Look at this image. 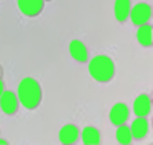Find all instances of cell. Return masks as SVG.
I'll list each match as a JSON object with an SVG mask.
<instances>
[{
	"instance_id": "cell-1",
	"label": "cell",
	"mask_w": 153,
	"mask_h": 145,
	"mask_svg": "<svg viewBox=\"0 0 153 145\" xmlns=\"http://www.w3.org/2000/svg\"><path fill=\"white\" fill-rule=\"evenodd\" d=\"M17 96L22 104V107L26 110H35L42 104L43 99V89L35 78L32 76H25L20 80L17 86Z\"/></svg>"
},
{
	"instance_id": "cell-2",
	"label": "cell",
	"mask_w": 153,
	"mask_h": 145,
	"mask_svg": "<svg viewBox=\"0 0 153 145\" xmlns=\"http://www.w3.org/2000/svg\"><path fill=\"white\" fill-rule=\"evenodd\" d=\"M87 70L92 80L97 83H110L115 76V61L109 55H95L92 60L87 61Z\"/></svg>"
},
{
	"instance_id": "cell-3",
	"label": "cell",
	"mask_w": 153,
	"mask_h": 145,
	"mask_svg": "<svg viewBox=\"0 0 153 145\" xmlns=\"http://www.w3.org/2000/svg\"><path fill=\"white\" fill-rule=\"evenodd\" d=\"M152 6L150 3L147 2H139L136 5L132 6L130 9V14H129V18L132 20V23L135 26H141V24H146V23H150L152 20Z\"/></svg>"
},
{
	"instance_id": "cell-4",
	"label": "cell",
	"mask_w": 153,
	"mask_h": 145,
	"mask_svg": "<svg viewBox=\"0 0 153 145\" xmlns=\"http://www.w3.org/2000/svg\"><path fill=\"white\" fill-rule=\"evenodd\" d=\"M19 107H20V101H19L17 93L5 89V92L0 96V110L8 116H12L19 112Z\"/></svg>"
},
{
	"instance_id": "cell-5",
	"label": "cell",
	"mask_w": 153,
	"mask_h": 145,
	"mask_svg": "<svg viewBox=\"0 0 153 145\" xmlns=\"http://www.w3.org/2000/svg\"><path fill=\"white\" fill-rule=\"evenodd\" d=\"M45 3V0H17V8L25 17L34 18L43 12Z\"/></svg>"
},
{
	"instance_id": "cell-6",
	"label": "cell",
	"mask_w": 153,
	"mask_h": 145,
	"mask_svg": "<svg viewBox=\"0 0 153 145\" xmlns=\"http://www.w3.org/2000/svg\"><path fill=\"white\" fill-rule=\"evenodd\" d=\"M130 118V109L126 102H117L112 105V109L109 112V121L110 124H113L115 127L126 124Z\"/></svg>"
},
{
	"instance_id": "cell-7",
	"label": "cell",
	"mask_w": 153,
	"mask_h": 145,
	"mask_svg": "<svg viewBox=\"0 0 153 145\" xmlns=\"http://www.w3.org/2000/svg\"><path fill=\"white\" fill-rule=\"evenodd\" d=\"M58 139L63 145H74L80 139V128L75 124H65L58 131Z\"/></svg>"
},
{
	"instance_id": "cell-8",
	"label": "cell",
	"mask_w": 153,
	"mask_h": 145,
	"mask_svg": "<svg viewBox=\"0 0 153 145\" xmlns=\"http://www.w3.org/2000/svg\"><path fill=\"white\" fill-rule=\"evenodd\" d=\"M68 49H69L71 57L75 61H78V63H87L89 61V49L81 40H78V38L71 40Z\"/></svg>"
},
{
	"instance_id": "cell-9",
	"label": "cell",
	"mask_w": 153,
	"mask_h": 145,
	"mask_svg": "<svg viewBox=\"0 0 153 145\" xmlns=\"http://www.w3.org/2000/svg\"><path fill=\"white\" fill-rule=\"evenodd\" d=\"M149 130H150V124L147 121V116H136L135 119L132 121L130 131H132L133 139L143 141L149 135Z\"/></svg>"
},
{
	"instance_id": "cell-10",
	"label": "cell",
	"mask_w": 153,
	"mask_h": 145,
	"mask_svg": "<svg viewBox=\"0 0 153 145\" xmlns=\"http://www.w3.org/2000/svg\"><path fill=\"white\" fill-rule=\"evenodd\" d=\"M132 109H133L132 112L136 116H149L152 113V98H150V95H147V93L138 95L133 101Z\"/></svg>"
},
{
	"instance_id": "cell-11",
	"label": "cell",
	"mask_w": 153,
	"mask_h": 145,
	"mask_svg": "<svg viewBox=\"0 0 153 145\" xmlns=\"http://www.w3.org/2000/svg\"><path fill=\"white\" fill-rule=\"evenodd\" d=\"M132 9V0H115L113 3V16L118 23H126L129 20Z\"/></svg>"
},
{
	"instance_id": "cell-12",
	"label": "cell",
	"mask_w": 153,
	"mask_h": 145,
	"mask_svg": "<svg viewBox=\"0 0 153 145\" xmlns=\"http://www.w3.org/2000/svg\"><path fill=\"white\" fill-rule=\"evenodd\" d=\"M136 41L143 47H152L153 44V28L150 23L136 26Z\"/></svg>"
},
{
	"instance_id": "cell-13",
	"label": "cell",
	"mask_w": 153,
	"mask_h": 145,
	"mask_svg": "<svg viewBox=\"0 0 153 145\" xmlns=\"http://www.w3.org/2000/svg\"><path fill=\"white\" fill-rule=\"evenodd\" d=\"M80 138L83 139V144H86V145H98L101 142L100 130L92 125H87L83 130H80Z\"/></svg>"
},
{
	"instance_id": "cell-14",
	"label": "cell",
	"mask_w": 153,
	"mask_h": 145,
	"mask_svg": "<svg viewBox=\"0 0 153 145\" xmlns=\"http://www.w3.org/2000/svg\"><path fill=\"white\" fill-rule=\"evenodd\" d=\"M115 138H117V142L121 144V145H129V144H132L133 136H132L130 127L126 125V124L117 125V133H115Z\"/></svg>"
},
{
	"instance_id": "cell-15",
	"label": "cell",
	"mask_w": 153,
	"mask_h": 145,
	"mask_svg": "<svg viewBox=\"0 0 153 145\" xmlns=\"http://www.w3.org/2000/svg\"><path fill=\"white\" fill-rule=\"evenodd\" d=\"M3 92H5V83H3V78H0V96H2Z\"/></svg>"
},
{
	"instance_id": "cell-16",
	"label": "cell",
	"mask_w": 153,
	"mask_h": 145,
	"mask_svg": "<svg viewBox=\"0 0 153 145\" xmlns=\"http://www.w3.org/2000/svg\"><path fill=\"white\" fill-rule=\"evenodd\" d=\"M6 144H8L6 139H2V138H0V145H6Z\"/></svg>"
},
{
	"instance_id": "cell-17",
	"label": "cell",
	"mask_w": 153,
	"mask_h": 145,
	"mask_svg": "<svg viewBox=\"0 0 153 145\" xmlns=\"http://www.w3.org/2000/svg\"><path fill=\"white\" fill-rule=\"evenodd\" d=\"M0 78H3V67H2V64H0Z\"/></svg>"
},
{
	"instance_id": "cell-18",
	"label": "cell",
	"mask_w": 153,
	"mask_h": 145,
	"mask_svg": "<svg viewBox=\"0 0 153 145\" xmlns=\"http://www.w3.org/2000/svg\"><path fill=\"white\" fill-rule=\"evenodd\" d=\"M45 2H52V0H45Z\"/></svg>"
}]
</instances>
